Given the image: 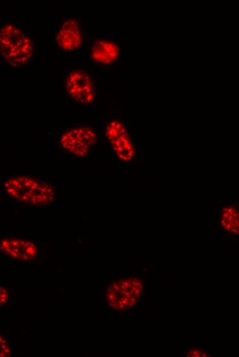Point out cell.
I'll list each match as a JSON object with an SVG mask.
<instances>
[{
	"label": "cell",
	"mask_w": 239,
	"mask_h": 357,
	"mask_svg": "<svg viewBox=\"0 0 239 357\" xmlns=\"http://www.w3.org/2000/svg\"><path fill=\"white\" fill-rule=\"evenodd\" d=\"M6 344L8 345V342L5 340V338L1 336H0V345Z\"/></svg>",
	"instance_id": "4fadbf2b"
},
{
	"label": "cell",
	"mask_w": 239,
	"mask_h": 357,
	"mask_svg": "<svg viewBox=\"0 0 239 357\" xmlns=\"http://www.w3.org/2000/svg\"><path fill=\"white\" fill-rule=\"evenodd\" d=\"M186 356L188 357H207V353L198 348H192L187 352Z\"/></svg>",
	"instance_id": "30bf717a"
},
{
	"label": "cell",
	"mask_w": 239,
	"mask_h": 357,
	"mask_svg": "<svg viewBox=\"0 0 239 357\" xmlns=\"http://www.w3.org/2000/svg\"><path fill=\"white\" fill-rule=\"evenodd\" d=\"M2 187L10 197L32 206L49 205L55 196V188L49 182L32 176H12Z\"/></svg>",
	"instance_id": "6da1fadb"
},
{
	"label": "cell",
	"mask_w": 239,
	"mask_h": 357,
	"mask_svg": "<svg viewBox=\"0 0 239 357\" xmlns=\"http://www.w3.org/2000/svg\"><path fill=\"white\" fill-rule=\"evenodd\" d=\"M56 41L58 47L66 51L79 47L82 41L78 23L74 19L65 21L57 32Z\"/></svg>",
	"instance_id": "8992f818"
},
{
	"label": "cell",
	"mask_w": 239,
	"mask_h": 357,
	"mask_svg": "<svg viewBox=\"0 0 239 357\" xmlns=\"http://www.w3.org/2000/svg\"><path fill=\"white\" fill-rule=\"evenodd\" d=\"M3 351L4 352L5 356H11V348L8 345Z\"/></svg>",
	"instance_id": "7c38bea8"
},
{
	"label": "cell",
	"mask_w": 239,
	"mask_h": 357,
	"mask_svg": "<svg viewBox=\"0 0 239 357\" xmlns=\"http://www.w3.org/2000/svg\"><path fill=\"white\" fill-rule=\"evenodd\" d=\"M220 223L226 231L239 235V209L234 206L225 207L221 212Z\"/></svg>",
	"instance_id": "9c48e42d"
},
{
	"label": "cell",
	"mask_w": 239,
	"mask_h": 357,
	"mask_svg": "<svg viewBox=\"0 0 239 357\" xmlns=\"http://www.w3.org/2000/svg\"><path fill=\"white\" fill-rule=\"evenodd\" d=\"M1 251L12 257L27 262L37 255L35 244L27 240L20 239H5L1 242Z\"/></svg>",
	"instance_id": "52a82bcc"
},
{
	"label": "cell",
	"mask_w": 239,
	"mask_h": 357,
	"mask_svg": "<svg viewBox=\"0 0 239 357\" xmlns=\"http://www.w3.org/2000/svg\"><path fill=\"white\" fill-rule=\"evenodd\" d=\"M8 290L5 287H1L0 289V303L1 306H4L8 299Z\"/></svg>",
	"instance_id": "8fae6325"
},
{
	"label": "cell",
	"mask_w": 239,
	"mask_h": 357,
	"mask_svg": "<svg viewBox=\"0 0 239 357\" xmlns=\"http://www.w3.org/2000/svg\"><path fill=\"white\" fill-rule=\"evenodd\" d=\"M60 141L65 151L77 157H84L97 141V137L91 128L79 125L66 130Z\"/></svg>",
	"instance_id": "3957f363"
},
{
	"label": "cell",
	"mask_w": 239,
	"mask_h": 357,
	"mask_svg": "<svg viewBox=\"0 0 239 357\" xmlns=\"http://www.w3.org/2000/svg\"><path fill=\"white\" fill-rule=\"evenodd\" d=\"M65 89L75 101L89 104L95 97V88L91 76L84 71L76 70L67 75Z\"/></svg>",
	"instance_id": "277c9868"
},
{
	"label": "cell",
	"mask_w": 239,
	"mask_h": 357,
	"mask_svg": "<svg viewBox=\"0 0 239 357\" xmlns=\"http://www.w3.org/2000/svg\"><path fill=\"white\" fill-rule=\"evenodd\" d=\"M92 58L101 63L109 64L119 56L120 49L113 43L108 41H97L91 50Z\"/></svg>",
	"instance_id": "ba28073f"
},
{
	"label": "cell",
	"mask_w": 239,
	"mask_h": 357,
	"mask_svg": "<svg viewBox=\"0 0 239 357\" xmlns=\"http://www.w3.org/2000/svg\"><path fill=\"white\" fill-rule=\"evenodd\" d=\"M1 52L10 65L19 66L29 62L33 51L30 37L19 27L6 23L1 30Z\"/></svg>",
	"instance_id": "7a4b0ae2"
},
{
	"label": "cell",
	"mask_w": 239,
	"mask_h": 357,
	"mask_svg": "<svg viewBox=\"0 0 239 357\" xmlns=\"http://www.w3.org/2000/svg\"><path fill=\"white\" fill-rule=\"evenodd\" d=\"M106 136L117 156L123 161L133 157L134 147L124 125L119 121L111 122L106 127Z\"/></svg>",
	"instance_id": "5b68a950"
}]
</instances>
